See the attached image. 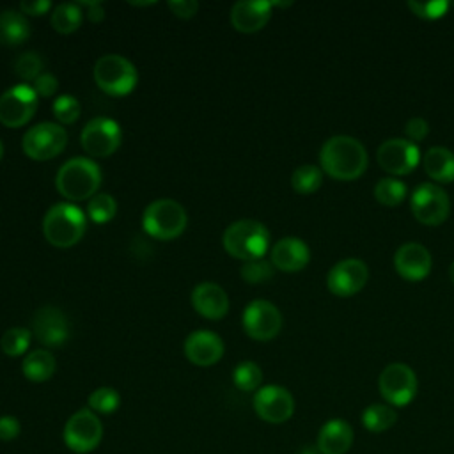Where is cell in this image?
I'll return each instance as SVG.
<instances>
[{
	"instance_id": "6da1fadb",
	"label": "cell",
	"mask_w": 454,
	"mask_h": 454,
	"mask_svg": "<svg viewBox=\"0 0 454 454\" xmlns=\"http://www.w3.org/2000/svg\"><path fill=\"white\" fill-rule=\"evenodd\" d=\"M369 163L364 144L349 135L330 137L319 151V167L323 174L337 181L358 179Z\"/></svg>"
},
{
	"instance_id": "7a4b0ae2",
	"label": "cell",
	"mask_w": 454,
	"mask_h": 454,
	"mask_svg": "<svg viewBox=\"0 0 454 454\" xmlns=\"http://www.w3.org/2000/svg\"><path fill=\"white\" fill-rule=\"evenodd\" d=\"M55 186L59 193L71 202L92 199L101 186L99 165L92 161V158H71L59 168Z\"/></svg>"
},
{
	"instance_id": "3957f363",
	"label": "cell",
	"mask_w": 454,
	"mask_h": 454,
	"mask_svg": "<svg viewBox=\"0 0 454 454\" xmlns=\"http://www.w3.org/2000/svg\"><path fill=\"white\" fill-rule=\"evenodd\" d=\"M85 229V213L71 202L53 204L43 218V234L46 241L57 248H69L76 245L83 238Z\"/></svg>"
},
{
	"instance_id": "277c9868",
	"label": "cell",
	"mask_w": 454,
	"mask_h": 454,
	"mask_svg": "<svg viewBox=\"0 0 454 454\" xmlns=\"http://www.w3.org/2000/svg\"><path fill=\"white\" fill-rule=\"evenodd\" d=\"M222 243L225 252L234 259L245 262L262 259L270 248V231L264 223L252 218L236 220L223 231Z\"/></svg>"
},
{
	"instance_id": "5b68a950",
	"label": "cell",
	"mask_w": 454,
	"mask_h": 454,
	"mask_svg": "<svg viewBox=\"0 0 454 454\" xmlns=\"http://www.w3.org/2000/svg\"><path fill=\"white\" fill-rule=\"evenodd\" d=\"M186 223V211L174 199H156L144 209L142 215L144 231L160 241L176 239L184 232Z\"/></svg>"
},
{
	"instance_id": "8992f818",
	"label": "cell",
	"mask_w": 454,
	"mask_h": 454,
	"mask_svg": "<svg viewBox=\"0 0 454 454\" xmlns=\"http://www.w3.org/2000/svg\"><path fill=\"white\" fill-rule=\"evenodd\" d=\"M92 76L96 85L108 96H126L138 82V73L133 62L117 53L99 57L94 64Z\"/></svg>"
},
{
	"instance_id": "52a82bcc",
	"label": "cell",
	"mask_w": 454,
	"mask_h": 454,
	"mask_svg": "<svg viewBox=\"0 0 454 454\" xmlns=\"http://www.w3.org/2000/svg\"><path fill=\"white\" fill-rule=\"evenodd\" d=\"M67 145V133L57 122H39L28 128L21 140L23 153L35 161L57 158Z\"/></svg>"
},
{
	"instance_id": "ba28073f",
	"label": "cell",
	"mask_w": 454,
	"mask_h": 454,
	"mask_svg": "<svg viewBox=\"0 0 454 454\" xmlns=\"http://www.w3.org/2000/svg\"><path fill=\"white\" fill-rule=\"evenodd\" d=\"M410 207L417 222L434 227L447 220L450 200L447 192L434 183H422L411 192Z\"/></svg>"
},
{
	"instance_id": "9c48e42d",
	"label": "cell",
	"mask_w": 454,
	"mask_h": 454,
	"mask_svg": "<svg viewBox=\"0 0 454 454\" xmlns=\"http://www.w3.org/2000/svg\"><path fill=\"white\" fill-rule=\"evenodd\" d=\"M417 376L413 369L403 362L388 364L378 378V390L390 406H406L417 394Z\"/></svg>"
},
{
	"instance_id": "30bf717a",
	"label": "cell",
	"mask_w": 454,
	"mask_h": 454,
	"mask_svg": "<svg viewBox=\"0 0 454 454\" xmlns=\"http://www.w3.org/2000/svg\"><path fill=\"white\" fill-rule=\"evenodd\" d=\"M64 442L76 454L92 452L103 438V424L90 408L74 411L64 426Z\"/></svg>"
},
{
	"instance_id": "8fae6325",
	"label": "cell",
	"mask_w": 454,
	"mask_h": 454,
	"mask_svg": "<svg viewBox=\"0 0 454 454\" xmlns=\"http://www.w3.org/2000/svg\"><path fill=\"white\" fill-rule=\"evenodd\" d=\"M80 142L89 156L108 158L119 149L122 142V131L114 119L94 117L83 126Z\"/></svg>"
},
{
	"instance_id": "7c38bea8",
	"label": "cell",
	"mask_w": 454,
	"mask_h": 454,
	"mask_svg": "<svg viewBox=\"0 0 454 454\" xmlns=\"http://www.w3.org/2000/svg\"><path fill=\"white\" fill-rule=\"evenodd\" d=\"M243 330L254 340H271L282 330V314L268 300H254L243 310Z\"/></svg>"
},
{
	"instance_id": "4fadbf2b",
	"label": "cell",
	"mask_w": 454,
	"mask_h": 454,
	"mask_svg": "<svg viewBox=\"0 0 454 454\" xmlns=\"http://www.w3.org/2000/svg\"><path fill=\"white\" fill-rule=\"evenodd\" d=\"M37 110V94L30 83H18L0 96V122L7 128L25 126Z\"/></svg>"
},
{
	"instance_id": "5bb4252c",
	"label": "cell",
	"mask_w": 454,
	"mask_h": 454,
	"mask_svg": "<svg viewBox=\"0 0 454 454\" xmlns=\"http://www.w3.org/2000/svg\"><path fill=\"white\" fill-rule=\"evenodd\" d=\"M378 165L392 177L410 174L422 160L417 144L408 138H388L376 151Z\"/></svg>"
},
{
	"instance_id": "9a60e30c",
	"label": "cell",
	"mask_w": 454,
	"mask_h": 454,
	"mask_svg": "<svg viewBox=\"0 0 454 454\" xmlns=\"http://www.w3.org/2000/svg\"><path fill=\"white\" fill-rule=\"evenodd\" d=\"M369 280V268L362 259L348 257L335 262L326 275V287L339 298L360 293Z\"/></svg>"
},
{
	"instance_id": "2e32d148",
	"label": "cell",
	"mask_w": 454,
	"mask_h": 454,
	"mask_svg": "<svg viewBox=\"0 0 454 454\" xmlns=\"http://www.w3.org/2000/svg\"><path fill=\"white\" fill-rule=\"evenodd\" d=\"M254 410L259 419L270 424H282L294 413L291 392L280 385H264L254 395Z\"/></svg>"
},
{
	"instance_id": "e0dca14e",
	"label": "cell",
	"mask_w": 454,
	"mask_h": 454,
	"mask_svg": "<svg viewBox=\"0 0 454 454\" xmlns=\"http://www.w3.org/2000/svg\"><path fill=\"white\" fill-rule=\"evenodd\" d=\"M32 335L46 346L59 348L69 339V323L66 314L53 305L41 307L32 319Z\"/></svg>"
},
{
	"instance_id": "ac0fdd59",
	"label": "cell",
	"mask_w": 454,
	"mask_h": 454,
	"mask_svg": "<svg viewBox=\"0 0 454 454\" xmlns=\"http://www.w3.org/2000/svg\"><path fill=\"white\" fill-rule=\"evenodd\" d=\"M431 254L422 243L406 241L394 254V268L404 280L419 282L426 278L431 271Z\"/></svg>"
},
{
	"instance_id": "d6986e66",
	"label": "cell",
	"mask_w": 454,
	"mask_h": 454,
	"mask_svg": "<svg viewBox=\"0 0 454 454\" xmlns=\"http://www.w3.org/2000/svg\"><path fill=\"white\" fill-rule=\"evenodd\" d=\"M273 2L239 0L231 7V25L241 34H255L266 27L271 18Z\"/></svg>"
},
{
	"instance_id": "ffe728a7",
	"label": "cell",
	"mask_w": 454,
	"mask_h": 454,
	"mask_svg": "<svg viewBox=\"0 0 454 454\" xmlns=\"http://www.w3.org/2000/svg\"><path fill=\"white\" fill-rule=\"evenodd\" d=\"M270 261L275 266V270H280L284 273H296L309 264L310 248L303 239L286 236L271 247Z\"/></svg>"
},
{
	"instance_id": "44dd1931",
	"label": "cell",
	"mask_w": 454,
	"mask_h": 454,
	"mask_svg": "<svg viewBox=\"0 0 454 454\" xmlns=\"http://www.w3.org/2000/svg\"><path fill=\"white\" fill-rule=\"evenodd\" d=\"M184 355L193 365H215L223 356V340L211 330L192 332L184 340Z\"/></svg>"
},
{
	"instance_id": "7402d4cb",
	"label": "cell",
	"mask_w": 454,
	"mask_h": 454,
	"mask_svg": "<svg viewBox=\"0 0 454 454\" xmlns=\"http://www.w3.org/2000/svg\"><path fill=\"white\" fill-rule=\"evenodd\" d=\"M190 301L199 316L211 321H218L229 312V296L223 287L215 282L197 284L192 291Z\"/></svg>"
},
{
	"instance_id": "603a6c76",
	"label": "cell",
	"mask_w": 454,
	"mask_h": 454,
	"mask_svg": "<svg viewBox=\"0 0 454 454\" xmlns=\"http://www.w3.org/2000/svg\"><path fill=\"white\" fill-rule=\"evenodd\" d=\"M353 429L342 419L325 422L317 434V450L321 454H346L353 445Z\"/></svg>"
},
{
	"instance_id": "cb8c5ba5",
	"label": "cell",
	"mask_w": 454,
	"mask_h": 454,
	"mask_svg": "<svg viewBox=\"0 0 454 454\" xmlns=\"http://www.w3.org/2000/svg\"><path fill=\"white\" fill-rule=\"evenodd\" d=\"M424 172L436 183H452L454 181V153L447 147H429L422 156Z\"/></svg>"
},
{
	"instance_id": "d4e9b609",
	"label": "cell",
	"mask_w": 454,
	"mask_h": 454,
	"mask_svg": "<svg viewBox=\"0 0 454 454\" xmlns=\"http://www.w3.org/2000/svg\"><path fill=\"white\" fill-rule=\"evenodd\" d=\"M30 37V23L20 11H0V44L18 46Z\"/></svg>"
},
{
	"instance_id": "484cf974",
	"label": "cell",
	"mask_w": 454,
	"mask_h": 454,
	"mask_svg": "<svg viewBox=\"0 0 454 454\" xmlns=\"http://www.w3.org/2000/svg\"><path fill=\"white\" fill-rule=\"evenodd\" d=\"M55 367L57 362L48 349H34L28 355H25L21 362V371L25 378L34 383H43L50 380L55 372Z\"/></svg>"
},
{
	"instance_id": "4316f807",
	"label": "cell",
	"mask_w": 454,
	"mask_h": 454,
	"mask_svg": "<svg viewBox=\"0 0 454 454\" xmlns=\"http://www.w3.org/2000/svg\"><path fill=\"white\" fill-rule=\"evenodd\" d=\"M83 11L78 4H73V2H64V4H59L53 11H51V16H50V25L55 32L59 34H73L80 28L82 21H83Z\"/></svg>"
},
{
	"instance_id": "83f0119b",
	"label": "cell",
	"mask_w": 454,
	"mask_h": 454,
	"mask_svg": "<svg viewBox=\"0 0 454 454\" xmlns=\"http://www.w3.org/2000/svg\"><path fill=\"white\" fill-rule=\"evenodd\" d=\"M397 422V411L390 404L374 403L362 411V424L371 433H383Z\"/></svg>"
},
{
	"instance_id": "f1b7e54d",
	"label": "cell",
	"mask_w": 454,
	"mask_h": 454,
	"mask_svg": "<svg viewBox=\"0 0 454 454\" xmlns=\"http://www.w3.org/2000/svg\"><path fill=\"white\" fill-rule=\"evenodd\" d=\"M323 184V170L316 165H300L291 176V186L296 193L309 195L319 190Z\"/></svg>"
},
{
	"instance_id": "f546056e",
	"label": "cell",
	"mask_w": 454,
	"mask_h": 454,
	"mask_svg": "<svg viewBox=\"0 0 454 454\" xmlns=\"http://www.w3.org/2000/svg\"><path fill=\"white\" fill-rule=\"evenodd\" d=\"M408 195V188L406 184L397 179V177H383L376 183L374 186V199L383 204V206H388V207H394L397 204H401Z\"/></svg>"
},
{
	"instance_id": "4dcf8cb0",
	"label": "cell",
	"mask_w": 454,
	"mask_h": 454,
	"mask_svg": "<svg viewBox=\"0 0 454 454\" xmlns=\"http://www.w3.org/2000/svg\"><path fill=\"white\" fill-rule=\"evenodd\" d=\"M30 340H32V330L23 326H12L4 332L0 339V348L7 356H21L28 349Z\"/></svg>"
},
{
	"instance_id": "1f68e13d",
	"label": "cell",
	"mask_w": 454,
	"mask_h": 454,
	"mask_svg": "<svg viewBox=\"0 0 454 454\" xmlns=\"http://www.w3.org/2000/svg\"><path fill=\"white\" fill-rule=\"evenodd\" d=\"M232 381L234 385L243 390V392H252V390H259L261 383H262V371L261 367L252 362V360H245L239 362L234 371H232Z\"/></svg>"
},
{
	"instance_id": "d6a6232c",
	"label": "cell",
	"mask_w": 454,
	"mask_h": 454,
	"mask_svg": "<svg viewBox=\"0 0 454 454\" xmlns=\"http://www.w3.org/2000/svg\"><path fill=\"white\" fill-rule=\"evenodd\" d=\"M117 213V202L110 193H96L87 204V216L96 223L110 222Z\"/></svg>"
},
{
	"instance_id": "836d02e7",
	"label": "cell",
	"mask_w": 454,
	"mask_h": 454,
	"mask_svg": "<svg viewBox=\"0 0 454 454\" xmlns=\"http://www.w3.org/2000/svg\"><path fill=\"white\" fill-rule=\"evenodd\" d=\"M87 403H89V408H90L94 413H105V415H108V413H114V411L119 408V404H121V395H119V392H117L115 388H112V387H99V388H96V390L90 392Z\"/></svg>"
},
{
	"instance_id": "e575fe53",
	"label": "cell",
	"mask_w": 454,
	"mask_h": 454,
	"mask_svg": "<svg viewBox=\"0 0 454 454\" xmlns=\"http://www.w3.org/2000/svg\"><path fill=\"white\" fill-rule=\"evenodd\" d=\"M43 69H44V62L41 55L35 51H25L14 60V74L21 78L25 83L34 82L39 74L44 73Z\"/></svg>"
},
{
	"instance_id": "d590c367",
	"label": "cell",
	"mask_w": 454,
	"mask_h": 454,
	"mask_svg": "<svg viewBox=\"0 0 454 454\" xmlns=\"http://www.w3.org/2000/svg\"><path fill=\"white\" fill-rule=\"evenodd\" d=\"M53 117L59 121V124H73L78 121L82 106L78 103V99L71 94H62L53 101Z\"/></svg>"
},
{
	"instance_id": "8d00e7d4",
	"label": "cell",
	"mask_w": 454,
	"mask_h": 454,
	"mask_svg": "<svg viewBox=\"0 0 454 454\" xmlns=\"http://www.w3.org/2000/svg\"><path fill=\"white\" fill-rule=\"evenodd\" d=\"M275 273V266L271 264V261L262 259H254V261H247L241 266V278L248 284H261L266 282L273 277Z\"/></svg>"
},
{
	"instance_id": "74e56055",
	"label": "cell",
	"mask_w": 454,
	"mask_h": 454,
	"mask_svg": "<svg viewBox=\"0 0 454 454\" xmlns=\"http://www.w3.org/2000/svg\"><path fill=\"white\" fill-rule=\"evenodd\" d=\"M406 5H408V9L415 16H419L422 20H438L449 9V2H445V0H434V2H415V0H410Z\"/></svg>"
},
{
	"instance_id": "f35d334b",
	"label": "cell",
	"mask_w": 454,
	"mask_h": 454,
	"mask_svg": "<svg viewBox=\"0 0 454 454\" xmlns=\"http://www.w3.org/2000/svg\"><path fill=\"white\" fill-rule=\"evenodd\" d=\"M32 89L35 90L37 98H50L57 92L59 89V80L53 73L44 71L43 74H39L34 82H32Z\"/></svg>"
},
{
	"instance_id": "ab89813d",
	"label": "cell",
	"mask_w": 454,
	"mask_h": 454,
	"mask_svg": "<svg viewBox=\"0 0 454 454\" xmlns=\"http://www.w3.org/2000/svg\"><path fill=\"white\" fill-rule=\"evenodd\" d=\"M427 133H429V124H427V121L422 119V117H411V119L406 121V124H404V135H406V138H408L410 142H413V144L424 140V138L427 137Z\"/></svg>"
},
{
	"instance_id": "60d3db41",
	"label": "cell",
	"mask_w": 454,
	"mask_h": 454,
	"mask_svg": "<svg viewBox=\"0 0 454 454\" xmlns=\"http://www.w3.org/2000/svg\"><path fill=\"white\" fill-rule=\"evenodd\" d=\"M167 5L172 11V14L181 20H190L199 11V2H195V0H172Z\"/></svg>"
},
{
	"instance_id": "b9f144b4",
	"label": "cell",
	"mask_w": 454,
	"mask_h": 454,
	"mask_svg": "<svg viewBox=\"0 0 454 454\" xmlns=\"http://www.w3.org/2000/svg\"><path fill=\"white\" fill-rule=\"evenodd\" d=\"M21 431L20 420L12 415H0V440H14Z\"/></svg>"
},
{
	"instance_id": "7bdbcfd3",
	"label": "cell",
	"mask_w": 454,
	"mask_h": 454,
	"mask_svg": "<svg viewBox=\"0 0 454 454\" xmlns=\"http://www.w3.org/2000/svg\"><path fill=\"white\" fill-rule=\"evenodd\" d=\"M50 9H51L50 0H23L20 4V12L28 14V16H43Z\"/></svg>"
},
{
	"instance_id": "ee69618b",
	"label": "cell",
	"mask_w": 454,
	"mask_h": 454,
	"mask_svg": "<svg viewBox=\"0 0 454 454\" xmlns=\"http://www.w3.org/2000/svg\"><path fill=\"white\" fill-rule=\"evenodd\" d=\"M80 7H87V18L94 23L101 21L105 18V11H103V4L101 2H78Z\"/></svg>"
},
{
	"instance_id": "f6af8a7d",
	"label": "cell",
	"mask_w": 454,
	"mask_h": 454,
	"mask_svg": "<svg viewBox=\"0 0 454 454\" xmlns=\"http://www.w3.org/2000/svg\"><path fill=\"white\" fill-rule=\"evenodd\" d=\"M449 278H450V282L454 284V261H452L450 266H449Z\"/></svg>"
},
{
	"instance_id": "bcb514c9",
	"label": "cell",
	"mask_w": 454,
	"mask_h": 454,
	"mask_svg": "<svg viewBox=\"0 0 454 454\" xmlns=\"http://www.w3.org/2000/svg\"><path fill=\"white\" fill-rule=\"evenodd\" d=\"M2 154H4V145H2V140H0V160H2Z\"/></svg>"
}]
</instances>
